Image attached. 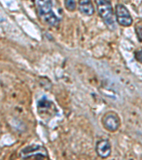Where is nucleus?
<instances>
[{"instance_id": "7ed1b4c3", "label": "nucleus", "mask_w": 142, "mask_h": 160, "mask_svg": "<svg viewBox=\"0 0 142 160\" xmlns=\"http://www.w3.org/2000/svg\"><path fill=\"white\" fill-rule=\"evenodd\" d=\"M97 8L100 16L104 21L107 27L111 30L115 29L113 19V11L112 5L108 0H95Z\"/></svg>"}, {"instance_id": "39448f33", "label": "nucleus", "mask_w": 142, "mask_h": 160, "mask_svg": "<svg viewBox=\"0 0 142 160\" xmlns=\"http://www.w3.org/2000/svg\"><path fill=\"white\" fill-rule=\"evenodd\" d=\"M116 16L119 24L123 27H130L132 24L133 20L128 9L122 4L116 6Z\"/></svg>"}, {"instance_id": "0eeeda50", "label": "nucleus", "mask_w": 142, "mask_h": 160, "mask_svg": "<svg viewBox=\"0 0 142 160\" xmlns=\"http://www.w3.org/2000/svg\"><path fill=\"white\" fill-rule=\"evenodd\" d=\"M97 155L101 158H107L110 155L111 152V144L107 140H100L97 142L95 147Z\"/></svg>"}, {"instance_id": "f257e3e1", "label": "nucleus", "mask_w": 142, "mask_h": 160, "mask_svg": "<svg viewBox=\"0 0 142 160\" xmlns=\"http://www.w3.org/2000/svg\"><path fill=\"white\" fill-rule=\"evenodd\" d=\"M36 5L38 17L43 22L51 27L59 24L61 19L54 12L53 0H36Z\"/></svg>"}, {"instance_id": "20e7f679", "label": "nucleus", "mask_w": 142, "mask_h": 160, "mask_svg": "<svg viewBox=\"0 0 142 160\" xmlns=\"http://www.w3.org/2000/svg\"><path fill=\"white\" fill-rule=\"evenodd\" d=\"M102 125L109 132H115L120 128V120L115 112H109L103 117Z\"/></svg>"}, {"instance_id": "423d86ee", "label": "nucleus", "mask_w": 142, "mask_h": 160, "mask_svg": "<svg viewBox=\"0 0 142 160\" xmlns=\"http://www.w3.org/2000/svg\"><path fill=\"white\" fill-rule=\"evenodd\" d=\"M37 108L38 112L40 116H42L43 114L44 115L53 114L54 110H56L55 105L53 104L52 102L49 101V100L46 99V97L38 102ZM44 115H43V117H44Z\"/></svg>"}, {"instance_id": "9d476101", "label": "nucleus", "mask_w": 142, "mask_h": 160, "mask_svg": "<svg viewBox=\"0 0 142 160\" xmlns=\"http://www.w3.org/2000/svg\"><path fill=\"white\" fill-rule=\"evenodd\" d=\"M136 32L137 33L139 41H142V26L138 25L136 27Z\"/></svg>"}, {"instance_id": "9b49d317", "label": "nucleus", "mask_w": 142, "mask_h": 160, "mask_svg": "<svg viewBox=\"0 0 142 160\" xmlns=\"http://www.w3.org/2000/svg\"><path fill=\"white\" fill-rule=\"evenodd\" d=\"M135 58L139 62V63H142V49L136 51L135 53Z\"/></svg>"}, {"instance_id": "1a4fd4ad", "label": "nucleus", "mask_w": 142, "mask_h": 160, "mask_svg": "<svg viewBox=\"0 0 142 160\" xmlns=\"http://www.w3.org/2000/svg\"><path fill=\"white\" fill-rule=\"evenodd\" d=\"M65 5L66 9L71 12L74 11L76 8V4L75 0H66Z\"/></svg>"}, {"instance_id": "f03ea898", "label": "nucleus", "mask_w": 142, "mask_h": 160, "mask_svg": "<svg viewBox=\"0 0 142 160\" xmlns=\"http://www.w3.org/2000/svg\"><path fill=\"white\" fill-rule=\"evenodd\" d=\"M19 156L22 159H48V152L45 147L38 144H32L23 148Z\"/></svg>"}, {"instance_id": "6e6552de", "label": "nucleus", "mask_w": 142, "mask_h": 160, "mask_svg": "<svg viewBox=\"0 0 142 160\" xmlns=\"http://www.w3.org/2000/svg\"><path fill=\"white\" fill-rule=\"evenodd\" d=\"M79 9L81 13L87 16H91L94 14V7L91 0H78Z\"/></svg>"}]
</instances>
